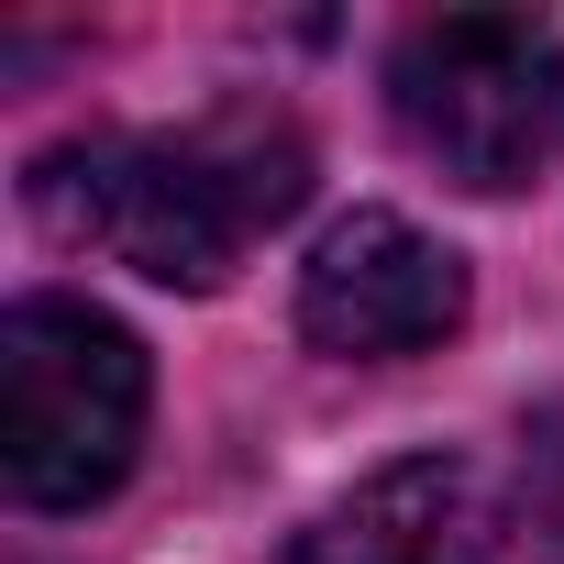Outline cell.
<instances>
[{
  "label": "cell",
  "instance_id": "6da1fadb",
  "mask_svg": "<svg viewBox=\"0 0 564 564\" xmlns=\"http://www.w3.org/2000/svg\"><path fill=\"white\" fill-rule=\"evenodd\" d=\"M311 199V144L289 111H199V122H122L67 133L34 155L45 232L155 276V289H221V276Z\"/></svg>",
  "mask_w": 564,
  "mask_h": 564
},
{
  "label": "cell",
  "instance_id": "7a4b0ae2",
  "mask_svg": "<svg viewBox=\"0 0 564 564\" xmlns=\"http://www.w3.org/2000/svg\"><path fill=\"white\" fill-rule=\"evenodd\" d=\"M144 454V344L89 300L0 311V487L23 509H89Z\"/></svg>",
  "mask_w": 564,
  "mask_h": 564
},
{
  "label": "cell",
  "instance_id": "3957f363",
  "mask_svg": "<svg viewBox=\"0 0 564 564\" xmlns=\"http://www.w3.org/2000/svg\"><path fill=\"white\" fill-rule=\"evenodd\" d=\"M388 111L410 155H432L454 188H531L564 144V45L520 12L410 23L388 56Z\"/></svg>",
  "mask_w": 564,
  "mask_h": 564
},
{
  "label": "cell",
  "instance_id": "277c9868",
  "mask_svg": "<svg viewBox=\"0 0 564 564\" xmlns=\"http://www.w3.org/2000/svg\"><path fill=\"white\" fill-rule=\"evenodd\" d=\"M465 322V254L432 243L421 221L399 210H355L311 243L300 265V333L344 366H388V355H421Z\"/></svg>",
  "mask_w": 564,
  "mask_h": 564
},
{
  "label": "cell",
  "instance_id": "5b68a950",
  "mask_svg": "<svg viewBox=\"0 0 564 564\" xmlns=\"http://www.w3.org/2000/svg\"><path fill=\"white\" fill-rule=\"evenodd\" d=\"M289 564H498V498L465 454H410L333 498Z\"/></svg>",
  "mask_w": 564,
  "mask_h": 564
},
{
  "label": "cell",
  "instance_id": "8992f818",
  "mask_svg": "<svg viewBox=\"0 0 564 564\" xmlns=\"http://www.w3.org/2000/svg\"><path fill=\"white\" fill-rule=\"evenodd\" d=\"M520 520H531V542L564 564V399H542L531 432H520Z\"/></svg>",
  "mask_w": 564,
  "mask_h": 564
}]
</instances>
